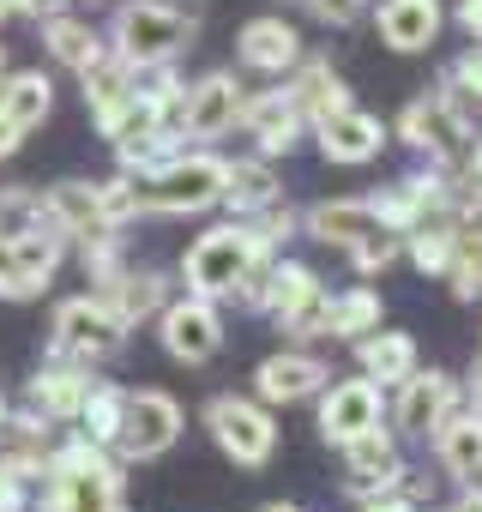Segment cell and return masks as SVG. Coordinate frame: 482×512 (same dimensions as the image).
Listing matches in <instances>:
<instances>
[{"instance_id": "obj_1", "label": "cell", "mask_w": 482, "mask_h": 512, "mask_svg": "<svg viewBox=\"0 0 482 512\" xmlns=\"http://www.w3.org/2000/svg\"><path fill=\"white\" fill-rule=\"evenodd\" d=\"M115 500H121V464H115V452L97 446V440H85L73 428L67 440H55L43 488H31L25 512H109Z\"/></svg>"}, {"instance_id": "obj_2", "label": "cell", "mask_w": 482, "mask_h": 512, "mask_svg": "<svg viewBox=\"0 0 482 512\" xmlns=\"http://www.w3.org/2000/svg\"><path fill=\"white\" fill-rule=\"evenodd\" d=\"M223 175H229V157H217V151H175L157 169L133 175L139 181V211L145 217H199V211H211L223 199Z\"/></svg>"}, {"instance_id": "obj_3", "label": "cell", "mask_w": 482, "mask_h": 512, "mask_svg": "<svg viewBox=\"0 0 482 512\" xmlns=\"http://www.w3.org/2000/svg\"><path fill=\"white\" fill-rule=\"evenodd\" d=\"M193 19L181 7H169V0H121L103 43L109 55H121L127 67H169L175 55L193 49Z\"/></svg>"}, {"instance_id": "obj_4", "label": "cell", "mask_w": 482, "mask_h": 512, "mask_svg": "<svg viewBox=\"0 0 482 512\" xmlns=\"http://www.w3.org/2000/svg\"><path fill=\"white\" fill-rule=\"evenodd\" d=\"M266 253H272V247L254 235V223H248V217L217 223V229H205V235L187 247V260H181V284H187V296L229 302V296H235V284L248 278V266H254V260H266Z\"/></svg>"}, {"instance_id": "obj_5", "label": "cell", "mask_w": 482, "mask_h": 512, "mask_svg": "<svg viewBox=\"0 0 482 512\" xmlns=\"http://www.w3.org/2000/svg\"><path fill=\"white\" fill-rule=\"evenodd\" d=\"M127 350V326L103 308V296H73L55 308L49 320V356L79 362V368H103Z\"/></svg>"}, {"instance_id": "obj_6", "label": "cell", "mask_w": 482, "mask_h": 512, "mask_svg": "<svg viewBox=\"0 0 482 512\" xmlns=\"http://www.w3.org/2000/svg\"><path fill=\"white\" fill-rule=\"evenodd\" d=\"M205 428H211L217 452L229 464H241V470H260L278 452V422H272V410L260 398H235V392L211 398L205 404Z\"/></svg>"}, {"instance_id": "obj_7", "label": "cell", "mask_w": 482, "mask_h": 512, "mask_svg": "<svg viewBox=\"0 0 482 512\" xmlns=\"http://www.w3.org/2000/svg\"><path fill=\"white\" fill-rule=\"evenodd\" d=\"M398 133H404V145H416V151H428L434 163L452 169V163L464 157V145H470V97L446 79L440 97H416V103L404 109Z\"/></svg>"}, {"instance_id": "obj_8", "label": "cell", "mask_w": 482, "mask_h": 512, "mask_svg": "<svg viewBox=\"0 0 482 512\" xmlns=\"http://www.w3.org/2000/svg\"><path fill=\"white\" fill-rule=\"evenodd\" d=\"M181 440V404L157 386H127V404H121V428H115V458L127 464H145V458H163L169 446Z\"/></svg>"}, {"instance_id": "obj_9", "label": "cell", "mask_w": 482, "mask_h": 512, "mask_svg": "<svg viewBox=\"0 0 482 512\" xmlns=\"http://www.w3.org/2000/svg\"><path fill=\"white\" fill-rule=\"evenodd\" d=\"M266 314L290 338H326V284H320V272L302 266V260H272Z\"/></svg>"}, {"instance_id": "obj_10", "label": "cell", "mask_w": 482, "mask_h": 512, "mask_svg": "<svg viewBox=\"0 0 482 512\" xmlns=\"http://www.w3.org/2000/svg\"><path fill=\"white\" fill-rule=\"evenodd\" d=\"M157 344H163V356H175L187 368L211 362L223 350V314H217V302H205V296H169L163 314H157Z\"/></svg>"}, {"instance_id": "obj_11", "label": "cell", "mask_w": 482, "mask_h": 512, "mask_svg": "<svg viewBox=\"0 0 482 512\" xmlns=\"http://www.w3.org/2000/svg\"><path fill=\"white\" fill-rule=\"evenodd\" d=\"M241 103H248V85H241L235 73H205V79H193V85L181 91V139L211 145V139L235 133Z\"/></svg>"}, {"instance_id": "obj_12", "label": "cell", "mask_w": 482, "mask_h": 512, "mask_svg": "<svg viewBox=\"0 0 482 512\" xmlns=\"http://www.w3.org/2000/svg\"><path fill=\"white\" fill-rule=\"evenodd\" d=\"M398 482H404V458H398L386 428H368V434H356L344 446V494L350 500H380Z\"/></svg>"}, {"instance_id": "obj_13", "label": "cell", "mask_w": 482, "mask_h": 512, "mask_svg": "<svg viewBox=\"0 0 482 512\" xmlns=\"http://www.w3.org/2000/svg\"><path fill=\"white\" fill-rule=\"evenodd\" d=\"M235 127L260 145V157H284V151H296L308 115H302V103H296L290 85H284V91H254L248 103H241V121H235Z\"/></svg>"}, {"instance_id": "obj_14", "label": "cell", "mask_w": 482, "mask_h": 512, "mask_svg": "<svg viewBox=\"0 0 482 512\" xmlns=\"http://www.w3.org/2000/svg\"><path fill=\"white\" fill-rule=\"evenodd\" d=\"M368 428H380V386L368 374L362 380H326V398H320V434H326V446H350Z\"/></svg>"}, {"instance_id": "obj_15", "label": "cell", "mask_w": 482, "mask_h": 512, "mask_svg": "<svg viewBox=\"0 0 482 512\" xmlns=\"http://www.w3.org/2000/svg\"><path fill=\"white\" fill-rule=\"evenodd\" d=\"M79 85H85V109H91L97 133L115 139L121 121H127V109H133V97H139V73H133L121 55H103V61H91V67L79 73Z\"/></svg>"}, {"instance_id": "obj_16", "label": "cell", "mask_w": 482, "mask_h": 512, "mask_svg": "<svg viewBox=\"0 0 482 512\" xmlns=\"http://www.w3.org/2000/svg\"><path fill=\"white\" fill-rule=\"evenodd\" d=\"M326 380H332V368H326L320 356L284 350V356H266V362L254 368V398H260V404H302V398L326 392Z\"/></svg>"}, {"instance_id": "obj_17", "label": "cell", "mask_w": 482, "mask_h": 512, "mask_svg": "<svg viewBox=\"0 0 482 512\" xmlns=\"http://www.w3.org/2000/svg\"><path fill=\"white\" fill-rule=\"evenodd\" d=\"M91 368H79V362H61V356H49L37 374H31V386H25V404H37L55 428H67V422H79V404H85V392H91Z\"/></svg>"}, {"instance_id": "obj_18", "label": "cell", "mask_w": 482, "mask_h": 512, "mask_svg": "<svg viewBox=\"0 0 482 512\" xmlns=\"http://www.w3.org/2000/svg\"><path fill=\"white\" fill-rule=\"evenodd\" d=\"M235 61L254 67V73L284 79L302 61V37H296L290 19H248V25H241V37H235Z\"/></svg>"}, {"instance_id": "obj_19", "label": "cell", "mask_w": 482, "mask_h": 512, "mask_svg": "<svg viewBox=\"0 0 482 512\" xmlns=\"http://www.w3.org/2000/svg\"><path fill=\"white\" fill-rule=\"evenodd\" d=\"M452 404H458V386H452V374H440V368L398 380V428H404V434H434V428L452 416Z\"/></svg>"}, {"instance_id": "obj_20", "label": "cell", "mask_w": 482, "mask_h": 512, "mask_svg": "<svg viewBox=\"0 0 482 512\" xmlns=\"http://www.w3.org/2000/svg\"><path fill=\"white\" fill-rule=\"evenodd\" d=\"M314 133H320V157L326 163H368L386 145V127L374 115H362V109H338V115L314 121Z\"/></svg>"}, {"instance_id": "obj_21", "label": "cell", "mask_w": 482, "mask_h": 512, "mask_svg": "<svg viewBox=\"0 0 482 512\" xmlns=\"http://www.w3.org/2000/svg\"><path fill=\"white\" fill-rule=\"evenodd\" d=\"M302 229H308L314 241H326V247H344V253H350L362 235H374V229H380V211H374V199H320V205H308Z\"/></svg>"}, {"instance_id": "obj_22", "label": "cell", "mask_w": 482, "mask_h": 512, "mask_svg": "<svg viewBox=\"0 0 482 512\" xmlns=\"http://www.w3.org/2000/svg\"><path fill=\"white\" fill-rule=\"evenodd\" d=\"M91 296H103V308L133 332V326H145V320H157L163 314V302H169V278L163 272H121L109 290H91Z\"/></svg>"}, {"instance_id": "obj_23", "label": "cell", "mask_w": 482, "mask_h": 512, "mask_svg": "<svg viewBox=\"0 0 482 512\" xmlns=\"http://www.w3.org/2000/svg\"><path fill=\"white\" fill-rule=\"evenodd\" d=\"M374 25H380L386 49H398V55H422V49L440 37V0H386Z\"/></svg>"}, {"instance_id": "obj_24", "label": "cell", "mask_w": 482, "mask_h": 512, "mask_svg": "<svg viewBox=\"0 0 482 512\" xmlns=\"http://www.w3.org/2000/svg\"><path fill=\"white\" fill-rule=\"evenodd\" d=\"M37 25H43V49H49L67 73H85L91 61H103V55H109L103 31H97V25H85V19H73L67 7H61V13H43Z\"/></svg>"}, {"instance_id": "obj_25", "label": "cell", "mask_w": 482, "mask_h": 512, "mask_svg": "<svg viewBox=\"0 0 482 512\" xmlns=\"http://www.w3.org/2000/svg\"><path fill=\"white\" fill-rule=\"evenodd\" d=\"M272 199H284V181H278L272 157H235V163H229L217 205H229L235 217H254V211H266Z\"/></svg>"}, {"instance_id": "obj_26", "label": "cell", "mask_w": 482, "mask_h": 512, "mask_svg": "<svg viewBox=\"0 0 482 512\" xmlns=\"http://www.w3.org/2000/svg\"><path fill=\"white\" fill-rule=\"evenodd\" d=\"M55 109V79L43 67H25V73H7L0 79V115H7L19 133H37Z\"/></svg>"}, {"instance_id": "obj_27", "label": "cell", "mask_w": 482, "mask_h": 512, "mask_svg": "<svg viewBox=\"0 0 482 512\" xmlns=\"http://www.w3.org/2000/svg\"><path fill=\"white\" fill-rule=\"evenodd\" d=\"M434 458H440L446 476L476 482V476H482V410H470V416H446V422L434 428Z\"/></svg>"}, {"instance_id": "obj_28", "label": "cell", "mask_w": 482, "mask_h": 512, "mask_svg": "<svg viewBox=\"0 0 482 512\" xmlns=\"http://www.w3.org/2000/svg\"><path fill=\"white\" fill-rule=\"evenodd\" d=\"M43 217L67 235V247L91 229H103V211H97V181H55L43 193Z\"/></svg>"}, {"instance_id": "obj_29", "label": "cell", "mask_w": 482, "mask_h": 512, "mask_svg": "<svg viewBox=\"0 0 482 512\" xmlns=\"http://www.w3.org/2000/svg\"><path fill=\"white\" fill-rule=\"evenodd\" d=\"M290 97L302 103L308 127H314V121H326V115H338V109H350V91H344V79H338V73H332L326 61H296Z\"/></svg>"}, {"instance_id": "obj_30", "label": "cell", "mask_w": 482, "mask_h": 512, "mask_svg": "<svg viewBox=\"0 0 482 512\" xmlns=\"http://www.w3.org/2000/svg\"><path fill=\"white\" fill-rule=\"evenodd\" d=\"M362 374L368 380H380V386H398V380H410L416 374V344L404 338V332H368L362 338Z\"/></svg>"}, {"instance_id": "obj_31", "label": "cell", "mask_w": 482, "mask_h": 512, "mask_svg": "<svg viewBox=\"0 0 482 512\" xmlns=\"http://www.w3.org/2000/svg\"><path fill=\"white\" fill-rule=\"evenodd\" d=\"M79 247V266H85V284L91 290H109L121 272H127V235L121 229H91L73 241Z\"/></svg>"}, {"instance_id": "obj_32", "label": "cell", "mask_w": 482, "mask_h": 512, "mask_svg": "<svg viewBox=\"0 0 482 512\" xmlns=\"http://www.w3.org/2000/svg\"><path fill=\"white\" fill-rule=\"evenodd\" d=\"M380 296L368 290V284H356V290H344V296H326V338H368L374 326H380Z\"/></svg>"}, {"instance_id": "obj_33", "label": "cell", "mask_w": 482, "mask_h": 512, "mask_svg": "<svg viewBox=\"0 0 482 512\" xmlns=\"http://www.w3.org/2000/svg\"><path fill=\"white\" fill-rule=\"evenodd\" d=\"M121 404H127V386L121 380H91L85 404H79V434L97 440V446H115V428H121Z\"/></svg>"}, {"instance_id": "obj_34", "label": "cell", "mask_w": 482, "mask_h": 512, "mask_svg": "<svg viewBox=\"0 0 482 512\" xmlns=\"http://www.w3.org/2000/svg\"><path fill=\"white\" fill-rule=\"evenodd\" d=\"M404 241H410V266H416V272H446V266H452L458 229H452V217H428V223L404 229Z\"/></svg>"}, {"instance_id": "obj_35", "label": "cell", "mask_w": 482, "mask_h": 512, "mask_svg": "<svg viewBox=\"0 0 482 512\" xmlns=\"http://www.w3.org/2000/svg\"><path fill=\"white\" fill-rule=\"evenodd\" d=\"M37 223H49L43 217V187H31V181L0 187V235H25Z\"/></svg>"}, {"instance_id": "obj_36", "label": "cell", "mask_w": 482, "mask_h": 512, "mask_svg": "<svg viewBox=\"0 0 482 512\" xmlns=\"http://www.w3.org/2000/svg\"><path fill=\"white\" fill-rule=\"evenodd\" d=\"M97 211H103V229H127L133 217H145L139 211V181L127 169L115 181H97Z\"/></svg>"}, {"instance_id": "obj_37", "label": "cell", "mask_w": 482, "mask_h": 512, "mask_svg": "<svg viewBox=\"0 0 482 512\" xmlns=\"http://www.w3.org/2000/svg\"><path fill=\"white\" fill-rule=\"evenodd\" d=\"M398 253H404V235H398V229H386V223H380V229H374V235H362V241H356V247H350V266H356V272H362V278H374V272H386V266H392V260H398Z\"/></svg>"}, {"instance_id": "obj_38", "label": "cell", "mask_w": 482, "mask_h": 512, "mask_svg": "<svg viewBox=\"0 0 482 512\" xmlns=\"http://www.w3.org/2000/svg\"><path fill=\"white\" fill-rule=\"evenodd\" d=\"M25 506H31V482L0 464V512H25Z\"/></svg>"}, {"instance_id": "obj_39", "label": "cell", "mask_w": 482, "mask_h": 512, "mask_svg": "<svg viewBox=\"0 0 482 512\" xmlns=\"http://www.w3.org/2000/svg\"><path fill=\"white\" fill-rule=\"evenodd\" d=\"M452 85H458L464 97H476V103H482V43H476V49L452 67Z\"/></svg>"}, {"instance_id": "obj_40", "label": "cell", "mask_w": 482, "mask_h": 512, "mask_svg": "<svg viewBox=\"0 0 482 512\" xmlns=\"http://www.w3.org/2000/svg\"><path fill=\"white\" fill-rule=\"evenodd\" d=\"M308 7H314V19H326V25H350V19H362L368 0H308Z\"/></svg>"}, {"instance_id": "obj_41", "label": "cell", "mask_w": 482, "mask_h": 512, "mask_svg": "<svg viewBox=\"0 0 482 512\" xmlns=\"http://www.w3.org/2000/svg\"><path fill=\"white\" fill-rule=\"evenodd\" d=\"M362 512H416L410 494H380V500H362Z\"/></svg>"}, {"instance_id": "obj_42", "label": "cell", "mask_w": 482, "mask_h": 512, "mask_svg": "<svg viewBox=\"0 0 482 512\" xmlns=\"http://www.w3.org/2000/svg\"><path fill=\"white\" fill-rule=\"evenodd\" d=\"M458 25H464L476 43H482V0H464V7H458Z\"/></svg>"}, {"instance_id": "obj_43", "label": "cell", "mask_w": 482, "mask_h": 512, "mask_svg": "<svg viewBox=\"0 0 482 512\" xmlns=\"http://www.w3.org/2000/svg\"><path fill=\"white\" fill-rule=\"evenodd\" d=\"M19 145H25V133H19V127H13L7 115H0V163H7V157H13Z\"/></svg>"}, {"instance_id": "obj_44", "label": "cell", "mask_w": 482, "mask_h": 512, "mask_svg": "<svg viewBox=\"0 0 482 512\" xmlns=\"http://www.w3.org/2000/svg\"><path fill=\"white\" fill-rule=\"evenodd\" d=\"M470 410H482V356L470 362Z\"/></svg>"}, {"instance_id": "obj_45", "label": "cell", "mask_w": 482, "mask_h": 512, "mask_svg": "<svg viewBox=\"0 0 482 512\" xmlns=\"http://www.w3.org/2000/svg\"><path fill=\"white\" fill-rule=\"evenodd\" d=\"M13 13L19 19H43V0H13Z\"/></svg>"}, {"instance_id": "obj_46", "label": "cell", "mask_w": 482, "mask_h": 512, "mask_svg": "<svg viewBox=\"0 0 482 512\" xmlns=\"http://www.w3.org/2000/svg\"><path fill=\"white\" fill-rule=\"evenodd\" d=\"M458 512H482V488H470V494L458 500Z\"/></svg>"}, {"instance_id": "obj_47", "label": "cell", "mask_w": 482, "mask_h": 512, "mask_svg": "<svg viewBox=\"0 0 482 512\" xmlns=\"http://www.w3.org/2000/svg\"><path fill=\"white\" fill-rule=\"evenodd\" d=\"M13 19H19V13H13V0H0V31H7Z\"/></svg>"}, {"instance_id": "obj_48", "label": "cell", "mask_w": 482, "mask_h": 512, "mask_svg": "<svg viewBox=\"0 0 482 512\" xmlns=\"http://www.w3.org/2000/svg\"><path fill=\"white\" fill-rule=\"evenodd\" d=\"M260 512H302V506H290V500H272V506H260Z\"/></svg>"}, {"instance_id": "obj_49", "label": "cell", "mask_w": 482, "mask_h": 512, "mask_svg": "<svg viewBox=\"0 0 482 512\" xmlns=\"http://www.w3.org/2000/svg\"><path fill=\"white\" fill-rule=\"evenodd\" d=\"M7 73H13V67H7V43H0V79H7Z\"/></svg>"}, {"instance_id": "obj_50", "label": "cell", "mask_w": 482, "mask_h": 512, "mask_svg": "<svg viewBox=\"0 0 482 512\" xmlns=\"http://www.w3.org/2000/svg\"><path fill=\"white\" fill-rule=\"evenodd\" d=\"M7 410H13V404H7V398H0V428H7Z\"/></svg>"}, {"instance_id": "obj_51", "label": "cell", "mask_w": 482, "mask_h": 512, "mask_svg": "<svg viewBox=\"0 0 482 512\" xmlns=\"http://www.w3.org/2000/svg\"><path fill=\"white\" fill-rule=\"evenodd\" d=\"M109 512H127V500H115V506H109Z\"/></svg>"}, {"instance_id": "obj_52", "label": "cell", "mask_w": 482, "mask_h": 512, "mask_svg": "<svg viewBox=\"0 0 482 512\" xmlns=\"http://www.w3.org/2000/svg\"><path fill=\"white\" fill-rule=\"evenodd\" d=\"M446 512H458V506H446Z\"/></svg>"}]
</instances>
